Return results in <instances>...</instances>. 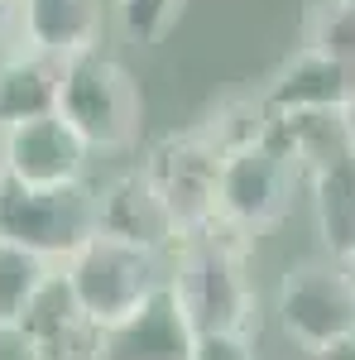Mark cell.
Segmentation results:
<instances>
[{
  "label": "cell",
  "mask_w": 355,
  "mask_h": 360,
  "mask_svg": "<svg viewBox=\"0 0 355 360\" xmlns=\"http://www.w3.org/2000/svg\"><path fill=\"white\" fill-rule=\"evenodd\" d=\"M58 115L86 139L96 154H125L139 144V120H144V96L139 82L115 63L110 53H82L63 63V96Z\"/></svg>",
  "instance_id": "3957f363"
},
{
  "label": "cell",
  "mask_w": 355,
  "mask_h": 360,
  "mask_svg": "<svg viewBox=\"0 0 355 360\" xmlns=\"http://www.w3.org/2000/svg\"><path fill=\"white\" fill-rule=\"evenodd\" d=\"M192 360H259L254 336H197Z\"/></svg>",
  "instance_id": "ffe728a7"
},
{
  "label": "cell",
  "mask_w": 355,
  "mask_h": 360,
  "mask_svg": "<svg viewBox=\"0 0 355 360\" xmlns=\"http://www.w3.org/2000/svg\"><path fill=\"white\" fill-rule=\"evenodd\" d=\"M20 44V0H0V58L15 53Z\"/></svg>",
  "instance_id": "44dd1931"
},
{
  "label": "cell",
  "mask_w": 355,
  "mask_h": 360,
  "mask_svg": "<svg viewBox=\"0 0 355 360\" xmlns=\"http://www.w3.org/2000/svg\"><path fill=\"white\" fill-rule=\"evenodd\" d=\"M341 5H346V10H355V0H341Z\"/></svg>",
  "instance_id": "484cf974"
},
{
  "label": "cell",
  "mask_w": 355,
  "mask_h": 360,
  "mask_svg": "<svg viewBox=\"0 0 355 360\" xmlns=\"http://www.w3.org/2000/svg\"><path fill=\"white\" fill-rule=\"evenodd\" d=\"M273 312H278L283 336L312 356L355 336V288L346 264H336L327 255L288 264L278 278V293H273Z\"/></svg>",
  "instance_id": "8992f818"
},
{
  "label": "cell",
  "mask_w": 355,
  "mask_h": 360,
  "mask_svg": "<svg viewBox=\"0 0 355 360\" xmlns=\"http://www.w3.org/2000/svg\"><path fill=\"white\" fill-rule=\"evenodd\" d=\"M346 274H351V288H355V259H351V264H346Z\"/></svg>",
  "instance_id": "d4e9b609"
},
{
  "label": "cell",
  "mask_w": 355,
  "mask_h": 360,
  "mask_svg": "<svg viewBox=\"0 0 355 360\" xmlns=\"http://www.w3.org/2000/svg\"><path fill=\"white\" fill-rule=\"evenodd\" d=\"M341 120H346V135H351V149H355V96H351V106L341 111Z\"/></svg>",
  "instance_id": "603a6c76"
},
{
  "label": "cell",
  "mask_w": 355,
  "mask_h": 360,
  "mask_svg": "<svg viewBox=\"0 0 355 360\" xmlns=\"http://www.w3.org/2000/svg\"><path fill=\"white\" fill-rule=\"evenodd\" d=\"M221 149L202 135L197 125L173 130L154 139L139 159V173L149 178V188L159 193L168 217L178 226V240L202 236L207 226H217V197H221Z\"/></svg>",
  "instance_id": "5b68a950"
},
{
  "label": "cell",
  "mask_w": 355,
  "mask_h": 360,
  "mask_svg": "<svg viewBox=\"0 0 355 360\" xmlns=\"http://www.w3.org/2000/svg\"><path fill=\"white\" fill-rule=\"evenodd\" d=\"M317 360H355V336H346V341H336L331 351H322Z\"/></svg>",
  "instance_id": "7402d4cb"
},
{
  "label": "cell",
  "mask_w": 355,
  "mask_h": 360,
  "mask_svg": "<svg viewBox=\"0 0 355 360\" xmlns=\"http://www.w3.org/2000/svg\"><path fill=\"white\" fill-rule=\"evenodd\" d=\"M183 10H188V0H115L120 29H125L135 44H144V49L164 44L168 34L178 29Z\"/></svg>",
  "instance_id": "d6986e66"
},
{
  "label": "cell",
  "mask_w": 355,
  "mask_h": 360,
  "mask_svg": "<svg viewBox=\"0 0 355 360\" xmlns=\"http://www.w3.org/2000/svg\"><path fill=\"white\" fill-rule=\"evenodd\" d=\"M20 356L25 360H96V346H101V327L82 312V303L72 298L67 278L53 274L34 307L25 312L20 322Z\"/></svg>",
  "instance_id": "9c48e42d"
},
{
  "label": "cell",
  "mask_w": 355,
  "mask_h": 360,
  "mask_svg": "<svg viewBox=\"0 0 355 360\" xmlns=\"http://www.w3.org/2000/svg\"><path fill=\"white\" fill-rule=\"evenodd\" d=\"M58 96H63V58H49L25 44L0 58V135L58 115Z\"/></svg>",
  "instance_id": "5bb4252c"
},
{
  "label": "cell",
  "mask_w": 355,
  "mask_h": 360,
  "mask_svg": "<svg viewBox=\"0 0 355 360\" xmlns=\"http://www.w3.org/2000/svg\"><path fill=\"white\" fill-rule=\"evenodd\" d=\"M197 130L212 139L221 149V159H226V154H240V149L264 144L269 130H273V115L264 111V101H259V86H254V91H226L217 106L197 120Z\"/></svg>",
  "instance_id": "2e32d148"
},
{
  "label": "cell",
  "mask_w": 355,
  "mask_h": 360,
  "mask_svg": "<svg viewBox=\"0 0 355 360\" xmlns=\"http://www.w3.org/2000/svg\"><path fill=\"white\" fill-rule=\"evenodd\" d=\"M106 10L101 0H20V39L25 49L49 58H82L101 49Z\"/></svg>",
  "instance_id": "4fadbf2b"
},
{
  "label": "cell",
  "mask_w": 355,
  "mask_h": 360,
  "mask_svg": "<svg viewBox=\"0 0 355 360\" xmlns=\"http://www.w3.org/2000/svg\"><path fill=\"white\" fill-rule=\"evenodd\" d=\"M96 236H110L135 250H154V255H173L178 245V226L139 168L115 173L110 183L96 188Z\"/></svg>",
  "instance_id": "30bf717a"
},
{
  "label": "cell",
  "mask_w": 355,
  "mask_h": 360,
  "mask_svg": "<svg viewBox=\"0 0 355 360\" xmlns=\"http://www.w3.org/2000/svg\"><path fill=\"white\" fill-rule=\"evenodd\" d=\"M245 245L235 226H207L202 236L178 240L168 255V293L178 298L197 336H254L259 298L245 274Z\"/></svg>",
  "instance_id": "6da1fadb"
},
{
  "label": "cell",
  "mask_w": 355,
  "mask_h": 360,
  "mask_svg": "<svg viewBox=\"0 0 355 360\" xmlns=\"http://www.w3.org/2000/svg\"><path fill=\"white\" fill-rule=\"evenodd\" d=\"M192 351H197V332L188 327L178 298L164 288L154 303L139 307L135 317L101 332L96 360H192Z\"/></svg>",
  "instance_id": "7c38bea8"
},
{
  "label": "cell",
  "mask_w": 355,
  "mask_h": 360,
  "mask_svg": "<svg viewBox=\"0 0 355 360\" xmlns=\"http://www.w3.org/2000/svg\"><path fill=\"white\" fill-rule=\"evenodd\" d=\"M302 173L293 168V159L283 149H273L269 139L226 154L221 164V197H217V217L226 226H235L240 236H259L288 217L293 193H298Z\"/></svg>",
  "instance_id": "52a82bcc"
},
{
  "label": "cell",
  "mask_w": 355,
  "mask_h": 360,
  "mask_svg": "<svg viewBox=\"0 0 355 360\" xmlns=\"http://www.w3.org/2000/svg\"><path fill=\"white\" fill-rule=\"evenodd\" d=\"M355 96V77L346 68H336L331 58L298 49L269 72V82L259 86V101L273 120L288 115H317V111H346Z\"/></svg>",
  "instance_id": "8fae6325"
},
{
  "label": "cell",
  "mask_w": 355,
  "mask_h": 360,
  "mask_svg": "<svg viewBox=\"0 0 355 360\" xmlns=\"http://www.w3.org/2000/svg\"><path fill=\"white\" fill-rule=\"evenodd\" d=\"M53 274L58 269L49 264V259H39V255H29V250L0 240V332L5 336L20 332L25 312L34 307L39 288H44Z\"/></svg>",
  "instance_id": "e0dca14e"
},
{
  "label": "cell",
  "mask_w": 355,
  "mask_h": 360,
  "mask_svg": "<svg viewBox=\"0 0 355 360\" xmlns=\"http://www.w3.org/2000/svg\"><path fill=\"white\" fill-rule=\"evenodd\" d=\"M96 236V188H20L5 178L0 188V240L29 250L63 269Z\"/></svg>",
  "instance_id": "277c9868"
},
{
  "label": "cell",
  "mask_w": 355,
  "mask_h": 360,
  "mask_svg": "<svg viewBox=\"0 0 355 360\" xmlns=\"http://www.w3.org/2000/svg\"><path fill=\"white\" fill-rule=\"evenodd\" d=\"M86 139L63 120V115H44L5 130V178L20 188H72L86 183Z\"/></svg>",
  "instance_id": "ba28073f"
},
{
  "label": "cell",
  "mask_w": 355,
  "mask_h": 360,
  "mask_svg": "<svg viewBox=\"0 0 355 360\" xmlns=\"http://www.w3.org/2000/svg\"><path fill=\"white\" fill-rule=\"evenodd\" d=\"M302 49L331 58L355 77V10H346L341 0H312L302 20Z\"/></svg>",
  "instance_id": "ac0fdd59"
},
{
  "label": "cell",
  "mask_w": 355,
  "mask_h": 360,
  "mask_svg": "<svg viewBox=\"0 0 355 360\" xmlns=\"http://www.w3.org/2000/svg\"><path fill=\"white\" fill-rule=\"evenodd\" d=\"M0 188H5V135H0Z\"/></svg>",
  "instance_id": "cb8c5ba5"
},
{
  "label": "cell",
  "mask_w": 355,
  "mask_h": 360,
  "mask_svg": "<svg viewBox=\"0 0 355 360\" xmlns=\"http://www.w3.org/2000/svg\"><path fill=\"white\" fill-rule=\"evenodd\" d=\"M58 274L67 278V288L86 317L101 332H110L168 288V255L120 245L110 236H91Z\"/></svg>",
  "instance_id": "7a4b0ae2"
},
{
  "label": "cell",
  "mask_w": 355,
  "mask_h": 360,
  "mask_svg": "<svg viewBox=\"0 0 355 360\" xmlns=\"http://www.w3.org/2000/svg\"><path fill=\"white\" fill-rule=\"evenodd\" d=\"M307 193H312V226H317L322 255L336 259V264H351L355 259V149L341 154L336 164H327L322 173H312Z\"/></svg>",
  "instance_id": "9a60e30c"
}]
</instances>
